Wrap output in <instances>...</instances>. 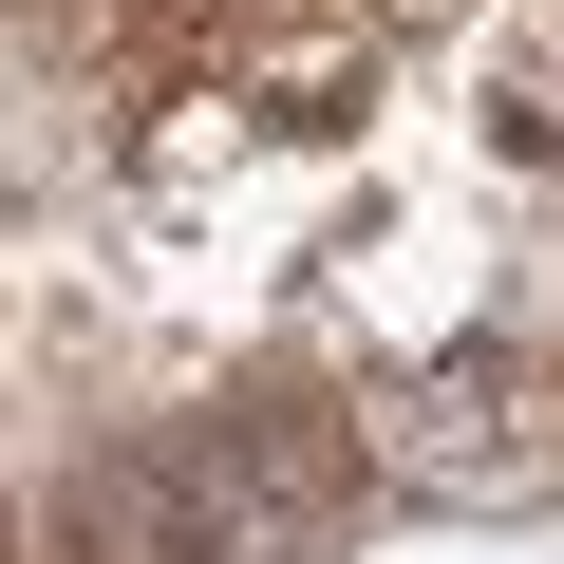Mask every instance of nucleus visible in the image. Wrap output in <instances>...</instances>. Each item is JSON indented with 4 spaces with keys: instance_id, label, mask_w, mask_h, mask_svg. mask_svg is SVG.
<instances>
[{
    "instance_id": "f257e3e1",
    "label": "nucleus",
    "mask_w": 564,
    "mask_h": 564,
    "mask_svg": "<svg viewBox=\"0 0 564 564\" xmlns=\"http://www.w3.org/2000/svg\"><path fill=\"white\" fill-rule=\"evenodd\" d=\"M358 414H377V452H395L433 508H545V489H564V358H545V339H452V358L377 377Z\"/></svg>"
}]
</instances>
